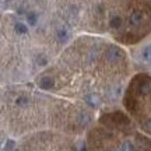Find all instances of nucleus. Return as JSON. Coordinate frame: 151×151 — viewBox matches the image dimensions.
Here are the masks:
<instances>
[{"mask_svg": "<svg viewBox=\"0 0 151 151\" xmlns=\"http://www.w3.org/2000/svg\"><path fill=\"white\" fill-rule=\"evenodd\" d=\"M141 21H143V14H141V11H133L132 14L129 16V22L132 25H140Z\"/></svg>", "mask_w": 151, "mask_h": 151, "instance_id": "1", "label": "nucleus"}, {"mask_svg": "<svg viewBox=\"0 0 151 151\" xmlns=\"http://www.w3.org/2000/svg\"><path fill=\"white\" fill-rule=\"evenodd\" d=\"M109 25H111L112 28H119L120 25H122V18L118 17V16L112 17V18H111V21H109Z\"/></svg>", "mask_w": 151, "mask_h": 151, "instance_id": "2", "label": "nucleus"}, {"mask_svg": "<svg viewBox=\"0 0 151 151\" xmlns=\"http://www.w3.org/2000/svg\"><path fill=\"white\" fill-rule=\"evenodd\" d=\"M16 31L18 34H25V32H27V27H25L24 24H17V25H16Z\"/></svg>", "mask_w": 151, "mask_h": 151, "instance_id": "3", "label": "nucleus"}, {"mask_svg": "<svg viewBox=\"0 0 151 151\" xmlns=\"http://www.w3.org/2000/svg\"><path fill=\"white\" fill-rule=\"evenodd\" d=\"M28 22H29V25H35L37 24V14L35 13H31L28 16Z\"/></svg>", "mask_w": 151, "mask_h": 151, "instance_id": "4", "label": "nucleus"}]
</instances>
